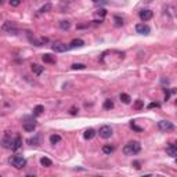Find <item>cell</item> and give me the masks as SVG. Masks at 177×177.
I'll use <instances>...</instances> for the list:
<instances>
[{
	"mask_svg": "<svg viewBox=\"0 0 177 177\" xmlns=\"http://www.w3.org/2000/svg\"><path fill=\"white\" fill-rule=\"evenodd\" d=\"M141 151V144L139 141H129L123 147V154L125 155H137Z\"/></svg>",
	"mask_w": 177,
	"mask_h": 177,
	"instance_id": "1",
	"label": "cell"
},
{
	"mask_svg": "<svg viewBox=\"0 0 177 177\" xmlns=\"http://www.w3.org/2000/svg\"><path fill=\"white\" fill-rule=\"evenodd\" d=\"M8 163L11 166H14L15 169H22L26 166V159L21 156V155H13L10 159H8Z\"/></svg>",
	"mask_w": 177,
	"mask_h": 177,
	"instance_id": "2",
	"label": "cell"
},
{
	"mask_svg": "<svg viewBox=\"0 0 177 177\" xmlns=\"http://www.w3.org/2000/svg\"><path fill=\"white\" fill-rule=\"evenodd\" d=\"M22 129L25 131H33L36 129V122H35V119L31 118V116H26L25 120H24V123H22Z\"/></svg>",
	"mask_w": 177,
	"mask_h": 177,
	"instance_id": "3",
	"label": "cell"
},
{
	"mask_svg": "<svg viewBox=\"0 0 177 177\" xmlns=\"http://www.w3.org/2000/svg\"><path fill=\"white\" fill-rule=\"evenodd\" d=\"M158 129L162 131H170L174 129V125L169 122V120H159L158 122Z\"/></svg>",
	"mask_w": 177,
	"mask_h": 177,
	"instance_id": "4",
	"label": "cell"
},
{
	"mask_svg": "<svg viewBox=\"0 0 177 177\" xmlns=\"http://www.w3.org/2000/svg\"><path fill=\"white\" fill-rule=\"evenodd\" d=\"M13 144H14V141L11 139V133H10V131H6L4 137L1 140V145L4 147V148H13Z\"/></svg>",
	"mask_w": 177,
	"mask_h": 177,
	"instance_id": "5",
	"label": "cell"
},
{
	"mask_svg": "<svg viewBox=\"0 0 177 177\" xmlns=\"http://www.w3.org/2000/svg\"><path fill=\"white\" fill-rule=\"evenodd\" d=\"M112 127L111 126H102L100 129V131H98V134H100L101 139H109L111 136H112Z\"/></svg>",
	"mask_w": 177,
	"mask_h": 177,
	"instance_id": "6",
	"label": "cell"
},
{
	"mask_svg": "<svg viewBox=\"0 0 177 177\" xmlns=\"http://www.w3.org/2000/svg\"><path fill=\"white\" fill-rule=\"evenodd\" d=\"M3 31H6L8 32L10 35H17V28H15V25L13 22H10V21H7V22H4L3 24Z\"/></svg>",
	"mask_w": 177,
	"mask_h": 177,
	"instance_id": "7",
	"label": "cell"
},
{
	"mask_svg": "<svg viewBox=\"0 0 177 177\" xmlns=\"http://www.w3.org/2000/svg\"><path fill=\"white\" fill-rule=\"evenodd\" d=\"M136 31H137V33H140V35H148V33L151 32V28H149L147 24H137V25H136Z\"/></svg>",
	"mask_w": 177,
	"mask_h": 177,
	"instance_id": "8",
	"label": "cell"
},
{
	"mask_svg": "<svg viewBox=\"0 0 177 177\" xmlns=\"http://www.w3.org/2000/svg\"><path fill=\"white\" fill-rule=\"evenodd\" d=\"M140 18H141V21H149L151 18H152V15H154V13L151 11V10H148V8H145V10H141L140 11Z\"/></svg>",
	"mask_w": 177,
	"mask_h": 177,
	"instance_id": "9",
	"label": "cell"
},
{
	"mask_svg": "<svg viewBox=\"0 0 177 177\" xmlns=\"http://www.w3.org/2000/svg\"><path fill=\"white\" fill-rule=\"evenodd\" d=\"M51 48H53L55 53H64V51H67V44H64V43H54L53 46H51Z\"/></svg>",
	"mask_w": 177,
	"mask_h": 177,
	"instance_id": "10",
	"label": "cell"
},
{
	"mask_svg": "<svg viewBox=\"0 0 177 177\" xmlns=\"http://www.w3.org/2000/svg\"><path fill=\"white\" fill-rule=\"evenodd\" d=\"M83 46H85V42L82 39H73L69 43L68 48H77V47H83Z\"/></svg>",
	"mask_w": 177,
	"mask_h": 177,
	"instance_id": "11",
	"label": "cell"
},
{
	"mask_svg": "<svg viewBox=\"0 0 177 177\" xmlns=\"http://www.w3.org/2000/svg\"><path fill=\"white\" fill-rule=\"evenodd\" d=\"M166 154L169 155V156H172V158H174L177 155V147L174 145V144H170V145L166 148Z\"/></svg>",
	"mask_w": 177,
	"mask_h": 177,
	"instance_id": "12",
	"label": "cell"
},
{
	"mask_svg": "<svg viewBox=\"0 0 177 177\" xmlns=\"http://www.w3.org/2000/svg\"><path fill=\"white\" fill-rule=\"evenodd\" d=\"M21 145H22V139H21V136H17L15 140H14V144H13V148H11V149L17 151V149L21 148Z\"/></svg>",
	"mask_w": 177,
	"mask_h": 177,
	"instance_id": "13",
	"label": "cell"
},
{
	"mask_svg": "<svg viewBox=\"0 0 177 177\" xmlns=\"http://www.w3.org/2000/svg\"><path fill=\"white\" fill-rule=\"evenodd\" d=\"M42 60H43V62H46V64H55V58H54L51 54H44L42 57Z\"/></svg>",
	"mask_w": 177,
	"mask_h": 177,
	"instance_id": "14",
	"label": "cell"
},
{
	"mask_svg": "<svg viewBox=\"0 0 177 177\" xmlns=\"http://www.w3.org/2000/svg\"><path fill=\"white\" fill-rule=\"evenodd\" d=\"M94 136H96V130H94V129H87V130L85 131V134H83V137H85L86 140H92Z\"/></svg>",
	"mask_w": 177,
	"mask_h": 177,
	"instance_id": "15",
	"label": "cell"
},
{
	"mask_svg": "<svg viewBox=\"0 0 177 177\" xmlns=\"http://www.w3.org/2000/svg\"><path fill=\"white\" fill-rule=\"evenodd\" d=\"M43 111H44L43 105H36V107L33 108V116H40L43 114Z\"/></svg>",
	"mask_w": 177,
	"mask_h": 177,
	"instance_id": "16",
	"label": "cell"
},
{
	"mask_svg": "<svg viewBox=\"0 0 177 177\" xmlns=\"http://www.w3.org/2000/svg\"><path fill=\"white\" fill-rule=\"evenodd\" d=\"M114 151H115V147H114V145H109V144H107V145L102 147V152H104V154H107V155L112 154Z\"/></svg>",
	"mask_w": 177,
	"mask_h": 177,
	"instance_id": "17",
	"label": "cell"
},
{
	"mask_svg": "<svg viewBox=\"0 0 177 177\" xmlns=\"http://www.w3.org/2000/svg\"><path fill=\"white\" fill-rule=\"evenodd\" d=\"M31 67H32V71H33L36 75H40V73L44 71V68H43V67H40V65H38V64H32Z\"/></svg>",
	"mask_w": 177,
	"mask_h": 177,
	"instance_id": "18",
	"label": "cell"
},
{
	"mask_svg": "<svg viewBox=\"0 0 177 177\" xmlns=\"http://www.w3.org/2000/svg\"><path fill=\"white\" fill-rule=\"evenodd\" d=\"M60 141H61V136H58V134H51V136H50V143H51L53 145L58 144Z\"/></svg>",
	"mask_w": 177,
	"mask_h": 177,
	"instance_id": "19",
	"label": "cell"
},
{
	"mask_svg": "<svg viewBox=\"0 0 177 177\" xmlns=\"http://www.w3.org/2000/svg\"><path fill=\"white\" fill-rule=\"evenodd\" d=\"M120 101H122L123 104H130L131 98H130V96H129V94H125V93H122V94H120Z\"/></svg>",
	"mask_w": 177,
	"mask_h": 177,
	"instance_id": "20",
	"label": "cell"
},
{
	"mask_svg": "<svg viewBox=\"0 0 177 177\" xmlns=\"http://www.w3.org/2000/svg\"><path fill=\"white\" fill-rule=\"evenodd\" d=\"M28 144H31V145H39L40 144V140H39V136H35V137H32V139L28 140Z\"/></svg>",
	"mask_w": 177,
	"mask_h": 177,
	"instance_id": "21",
	"label": "cell"
},
{
	"mask_svg": "<svg viewBox=\"0 0 177 177\" xmlns=\"http://www.w3.org/2000/svg\"><path fill=\"white\" fill-rule=\"evenodd\" d=\"M51 7H53V6H51L50 3H46V4L43 6V7H40L39 13H40V14H43V13H47V11H50V10H51Z\"/></svg>",
	"mask_w": 177,
	"mask_h": 177,
	"instance_id": "22",
	"label": "cell"
},
{
	"mask_svg": "<svg viewBox=\"0 0 177 177\" xmlns=\"http://www.w3.org/2000/svg\"><path fill=\"white\" fill-rule=\"evenodd\" d=\"M102 107H104V109H112V108H114V101L112 100H105Z\"/></svg>",
	"mask_w": 177,
	"mask_h": 177,
	"instance_id": "23",
	"label": "cell"
},
{
	"mask_svg": "<svg viewBox=\"0 0 177 177\" xmlns=\"http://www.w3.org/2000/svg\"><path fill=\"white\" fill-rule=\"evenodd\" d=\"M60 26H61V29H64V31H68L71 28V22L69 21H61V22H60Z\"/></svg>",
	"mask_w": 177,
	"mask_h": 177,
	"instance_id": "24",
	"label": "cell"
},
{
	"mask_svg": "<svg viewBox=\"0 0 177 177\" xmlns=\"http://www.w3.org/2000/svg\"><path fill=\"white\" fill-rule=\"evenodd\" d=\"M40 163H42L43 166H46V168H48V166H51V165H53V162L50 161L48 158H42V159H40Z\"/></svg>",
	"mask_w": 177,
	"mask_h": 177,
	"instance_id": "25",
	"label": "cell"
},
{
	"mask_svg": "<svg viewBox=\"0 0 177 177\" xmlns=\"http://www.w3.org/2000/svg\"><path fill=\"white\" fill-rule=\"evenodd\" d=\"M114 21H115V26H118V28H119V26H122V25H123V20H122V18H120V17L115 15V17H114Z\"/></svg>",
	"mask_w": 177,
	"mask_h": 177,
	"instance_id": "26",
	"label": "cell"
},
{
	"mask_svg": "<svg viewBox=\"0 0 177 177\" xmlns=\"http://www.w3.org/2000/svg\"><path fill=\"white\" fill-rule=\"evenodd\" d=\"M71 68H72V69L73 71H77V69H85L86 68V65L85 64H72V67H71Z\"/></svg>",
	"mask_w": 177,
	"mask_h": 177,
	"instance_id": "27",
	"label": "cell"
},
{
	"mask_svg": "<svg viewBox=\"0 0 177 177\" xmlns=\"http://www.w3.org/2000/svg\"><path fill=\"white\" fill-rule=\"evenodd\" d=\"M143 107H144V102H143L141 100H137L136 102H134V108H136V109H141Z\"/></svg>",
	"mask_w": 177,
	"mask_h": 177,
	"instance_id": "28",
	"label": "cell"
},
{
	"mask_svg": "<svg viewBox=\"0 0 177 177\" xmlns=\"http://www.w3.org/2000/svg\"><path fill=\"white\" fill-rule=\"evenodd\" d=\"M130 127L133 129V130H136V131H143V127H139V126L134 123V122H131V123H130Z\"/></svg>",
	"mask_w": 177,
	"mask_h": 177,
	"instance_id": "29",
	"label": "cell"
},
{
	"mask_svg": "<svg viewBox=\"0 0 177 177\" xmlns=\"http://www.w3.org/2000/svg\"><path fill=\"white\" fill-rule=\"evenodd\" d=\"M20 3H21L20 0H13V1H10V4H11L13 7H17V6H20Z\"/></svg>",
	"mask_w": 177,
	"mask_h": 177,
	"instance_id": "30",
	"label": "cell"
},
{
	"mask_svg": "<svg viewBox=\"0 0 177 177\" xmlns=\"http://www.w3.org/2000/svg\"><path fill=\"white\" fill-rule=\"evenodd\" d=\"M158 107H159V104H158V102H151V104L148 105V108H149V109H151V108H158Z\"/></svg>",
	"mask_w": 177,
	"mask_h": 177,
	"instance_id": "31",
	"label": "cell"
},
{
	"mask_svg": "<svg viewBox=\"0 0 177 177\" xmlns=\"http://www.w3.org/2000/svg\"><path fill=\"white\" fill-rule=\"evenodd\" d=\"M105 14H107V11H105V10H100V11L97 13V15H101V17H104Z\"/></svg>",
	"mask_w": 177,
	"mask_h": 177,
	"instance_id": "32",
	"label": "cell"
},
{
	"mask_svg": "<svg viewBox=\"0 0 177 177\" xmlns=\"http://www.w3.org/2000/svg\"><path fill=\"white\" fill-rule=\"evenodd\" d=\"M76 112H77V109L75 107L71 108V115H76Z\"/></svg>",
	"mask_w": 177,
	"mask_h": 177,
	"instance_id": "33",
	"label": "cell"
},
{
	"mask_svg": "<svg viewBox=\"0 0 177 177\" xmlns=\"http://www.w3.org/2000/svg\"><path fill=\"white\" fill-rule=\"evenodd\" d=\"M133 166H134L136 169H140V168H141V166H140V162H134V163H133Z\"/></svg>",
	"mask_w": 177,
	"mask_h": 177,
	"instance_id": "34",
	"label": "cell"
},
{
	"mask_svg": "<svg viewBox=\"0 0 177 177\" xmlns=\"http://www.w3.org/2000/svg\"><path fill=\"white\" fill-rule=\"evenodd\" d=\"M26 177H36V176H33V174H28Z\"/></svg>",
	"mask_w": 177,
	"mask_h": 177,
	"instance_id": "35",
	"label": "cell"
},
{
	"mask_svg": "<svg viewBox=\"0 0 177 177\" xmlns=\"http://www.w3.org/2000/svg\"><path fill=\"white\" fill-rule=\"evenodd\" d=\"M141 177H151V176H148V174H145V176H141Z\"/></svg>",
	"mask_w": 177,
	"mask_h": 177,
	"instance_id": "36",
	"label": "cell"
},
{
	"mask_svg": "<svg viewBox=\"0 0 177 177\" xmlns=\"http://www.w3.org/2000/svg\"><path fill=\"white\" fill-rule=\"evenodd\" d=\"M97 177H102V176H97Z\"/></svg>",
	"mask_w": 177,
	"mask_h": 177,
	"instance_id": "37",
	"label": "cell"
}]
</instances>
